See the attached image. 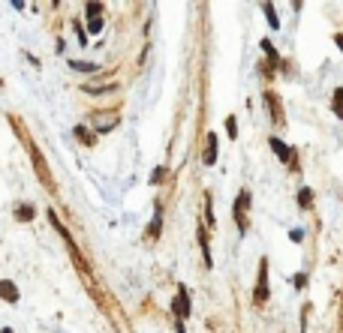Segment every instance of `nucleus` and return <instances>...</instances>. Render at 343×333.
Instances as JSON below:
<instances>
[{
    "label": "nucleus",
    "mask_w": 343,
    "mask_h": 333,
    "mask_svg": "<svg viewBox=\"0 0 343 333\" xmlns=\"http://www.w3.org/2000/svg\"><path fill=\"white\" fill-rule=\"evenodd\" d=\"M27 147H30V156H33V168H36L39 180L45 183V189H48V192H54V177H51V171H48V165H45V156L39 153V147H36L33 141H27Z\"/></svg>",
    "instance_id": "obj_2"
},
{
    "label": "nucleus",
    "mask_w": 343,
    "mask_h": 333,
    "mask_svg": "<svg viewBox=\"0 0 343 333\" xmlns=\"http://www.w3.org/2000/svg\"><path fill=\"white\" fill-rule=\"evenodd\" d=\"M0 297L6 303H18V288L9 282V279H0Z\"/></svg>",
    "instance_id": "obj_7"
},
{
    "label": "nucleus",
    "mask_w": 343,
    "mask_h": 333,
    "mask_svg": "<svg viewBox=\"0 0 343 333\" xmlns=\"http://www.w3.org/2000/svg\"><path fill=\"white\" fill-rule=\"evenodd\" d=\"M102 12V3H87V18H99Z\"/></svg>",
    "instance_id": "obj_20"
},
{
    "label": "nucleus",
    "mask_w": 343,
    "mask_h": 333,
    "mask_svg": "<svg viewBox=\"0 0 343 333\" xmlns=\"http://www.w3.org/2000/svg\"><path fill=\"white\" fill-rule=\"evenodd\" d=\"M172 312H175V318H178V321H184V318L190 315V294H187V288H181V291H178V297L172 300Z\"/></svg>",
    "instance_id": "obj_5"
},
{
    "label": "nucleus",
    "mask_w": 343,
    "mask_h": 333,
    "mask_svg": "<svg viewBox=\"0 0 343 333\" xmlns=\"http://www.w3.org/2000/svg\"><path fill=\"white\" fill-rule=\"evenodd\" d=\"M289 237H292V240H295V243H301V237H304V234H301V228H295V231H292V234H289Z\"/></svg>",
    "instance_id": "obj_24"
},
{
    "label": "nucleus",
    "mask_w": 343,
    "mask_h": 333,
    "mask_svg": "<svg viewBox=\"0 0 343 333\" xmlns=\"http://www.w3.org/2000/svg\"><path fill=\"white\" fill-rule=\"evenodd\" d=\"M265 102L271 105V117H274V123H283V114H280V102H277V96H274V93H265Z\"/></svg>",
    "instance_id": "obj_10"
},
{
    "label": "nucleus",
    "mask_w": 343,
    "mask_h": 333,
    "mask_svg": "<svg viewBox=\"0 0 343 333\" xmlns=\"http://www.w3.org/2000/svg\"><path fill=\"white\" fill-rule=\"evenodd\" d=\"M48 219H51V225H54V231H57V234L63 237V243L69 246V255H72V261H75V264H78L81 270H87V264H84V258H81V249L75 246V240H72V234L66 231V225H63V222L57 219V213H54V210H48Z\"/></svg>",
    "instance_id": "obj_1"
},
{
    "label": "nucleus",
    "mask_w": 343,
    "mask_h": 333,
    "mask_svg": "<svg viewBox=\"0 0 343 333\" xmlns=\"http://www.w3.org/2000/svg\"><path fill=\"white\" fill-rule=\"evenodd\" d=\"M253 300H256V303H265V300H268V258L259 261V282H256Z\"/></svg>",
    "instance_id": "obj_4"
},
{
    "label": "nucleus",
    "mask_w": 343,
    "mask_h": 333,
    "mask_svg": "<svg viewBox=\"0 0 343 333\" xmlns=\"http://www.w3.org/2000/svg\"><path fill=\"white\" fill-rule=\"evenodd\" d=\"M87 27H90V33H99L102 30V18H87Z\"/></svg>",
    "instance_id": "obj_21"
},
{
    "label": "nucleus",
    "mask_w": 343,
    "mask_h": 333,
    "mask_svg": "<svg viewBox=\"0 0 343 333\" xmlns=\"http://www.w3.org/2000/svg\"><path fill=\"white\" fill-rule=\"evenodd\" d=\"M75 135H78L81 144H93V132H87L84 126H75Z\"/></svg>",
    "instance_id": "obj_15"
},
{
    "label": "nucleus",
    "mask_w": 343,
    "mask_h": 333,
    "mask_svg": "<svg viewBox=\"0 0 343 333\" xmlns=\"http://www.w3.org/2000/svg\"><path fill=\"white\" fill-rule=\"evenodd\" d=\"M33 216H36L33 204H18V207H15V219H18V222H30Z\"/></svg>",
    "instance_id": "obj_9"
},
{
    "label": "nucleus",
    "mask_w": 343,
    "mask_h": 333,
    "mask_svg": "<svg viewBox=\"0 0 343 333\" xmlns=\"http://www.w3.org/2000/svg\"><path fill=\"white\" fill-rule=\"evenodd\" d=\"M307 285V276L304 273H295V288H304Z\"/></svg>",
    "instance_id": "obj_23"
},
{
    "label": "nucleus",
    "mask_w": 343,
    "mask_h": 333,
    "mask_svg": "<svg viewBox=\"0 0 343 333\" xmlns=\"http://www.w3.org/2000/svg\"><path fill=\"white\" fill-rule=\"evenodd\" d=\"M69 66L78 69V72H96V63H87V60H72Z\"/></svg>",
    "instance_id": "obj_14"
},
{
    "label": "nucleus",
    "mask_w": 343,
    "mask_h": 333,
    "mask_svg": "<svg viewBox=\"0 0 343 333\" xmlns=\"http://www.w3.org/2000/svg\"><path fill=\"white\" fill-rule=\"evenodd\" d=\"M262 48H265V54L271 57V63H280V57H277V51H274V45H271L268 39H262Z\"/></svg>",
    "instance_id": "obj_17"
},
{
    "label": "nucleus",
    "mask_w": 343,
    "mask_h": 333,
    "mask_svg": "<svg viewBox=\"0 0 343 333\" xmlns=\"http://www.w3.org/2000/svg\"><path fill=\"white\" fill-rule=\"evenodd\" d=\"M205 162H208V165H214V162H217V135H214V132H208V144H205Z\"/></svg>",
    "instance_id": "obj_8"
},
{
    "label": "nucleus",
    "mask_w": 343,
    "mask_h": 333,
    "mask_svg": "<svg viewBox=\"0 0 343 333\" xmlns=\"http://www.w3.org/2000/svg\"><path fill=\"white\" fill-rule=\"evenodd\" d=\"M268 144H271V150H274V153H277V156H280L286 165H292V168H295V150H292V147H286L280 138H271Z\"/></svg>",
    "instance_id": "obj_6"
},
{
    "label": "nucleus",
    "mask_w": 343,
    "mask_h": 333,
    "mask_svg": "<svg viewBox=\"0 0 343 333\" xmlns=\"http://www.w3.org/2000/svg\"><path fill=\"white\" fill-rule=\"evenodd\" d=\"M310 201H313V192H310V189H301V192H298V204L307 210V207H310Z\"/></svg>",
    "instance_id": "obj_16"
},
{
    "label": "nucleus",
    "mask_w": 343,
    "mask_h": 333,
    "mask_svg": "<svg viewBox=\"0 0 343 333\" xmlns=\"http://www.w3.org/2000/svg\"><path fill=\"white\" fill-rule=\"evenodd\" d=\"M247 207H250V192L241 189V192H238V201H235V207H232V216H235V222H238L241 231L250 228V222H247Z\"/></svg>",
    "instance_id": "obj_3"
},
{
    "label": "nucleus",
    "mask_w": 343,
    "mask_h": 333,
    "mask_svg": "<svg viewBox=\"0 0 343 333\" xmlns=\"http://www.w3.org/2000/svg\"><path fill=\"white\" fill-rule=\"evenodd\" d=\"M262 9H265V15H268V24H271V27L277 30V27H280V18H277V12H274V6H271V3H262Z\"/></svg>",
    "instance_id": "obj_13"
},
{
    "label": "nucleus",
    "mask_w": 343,
    "mask_h": 333,
    "mask_svg": "<svg viewBox=\"0 0 343 333\" xmlns=\"http://www.w3.org/2000/svg\"><path fill=\"white\" fill-rule=\"evenodd\" d=\"M163 177H166V168H163V165H160V168H154V174H151V183H154V186H157V183H160V180H163Z\"/></svg>",
    "instance_id": "obj_22"
},
{
    "label": "nucleus",
    "mask_w": 343,
    "mask_h": 333,
    "mask_svg": "<svg viewBox=\"0 0 343 333\" xmlns=\"http://www.w3.org/2000/svg\"><path fill=\"white\" fill-rule=\"evenodd\" d=\"M226 132H229V138H238V120L235 117H226Z\"/></svg>",
    "instance_id": "obj_18"
},
{
    "label": "nucleus",
    "mask_w": 343,
    "mask_h": 333,
    "mask_svg": "<svg viewBox=\"0 0 343 333\" xmlns=\"http://www.w3.org/2000/svg\"><path fill=\"white\" fill-rule=\"evenodd\" d=\"M334 114L343 120V90H337V93H334Z\"/></svg>",
    "instance_id": "obj_19"
},
{
    "label": "nucleus",
    "mask_w": 343,
    "mask_h": 333,
    "mask_svg": "<svg viewBox=\"0 0 343 333\" xmlns=\"http://www.w3.org/2000/svg\"><path fill=\"white\" fill-rule=\"evenodd\" d=\"M3 333H12V330H9V327H3Z\"/></svg>",
    "instance_id": "obj_26"
},
{
    "label": "nucleus",
    "mask_w": 343,
    "mask_h": 333,
    "mask_svg": "<svg viewBox=\"0 0 343 333\" xmlns=\"http://www.w3.org/2000/svg\"><path fill=\"white\" fill-rule=\"evenodd\" d=\"M196 231H199V243H202V252H205V264L211 267L214 261H211V249H208V231H205V225H199Z\"/></svg>",
    "instance_id": "obj_11"
},
{
    "label": "nucleus",
    "mask_w": 343,
    "mask_h": 333,
    "mask_svg": "<svg viewBox=\"0 0 343 333\" xmlns=\"http://www.w3.org/2000/svg\"><path fill=\"white\" fill-rule=\"evenodd\" d=\"M334 42H337V48L343 51V33H337V36H334Z\"/></svg>",
    "instance_id": "obj_25"
},
{
    "label": "nucleus",
    "mask_w": 343,
    "mask_h": 333,
    "mask_svg": "<svg viewBox=\"0 0 343 333\" xmlns=\"http://www.w3.org/2000/svg\"><path fill=\"white\" fill-rule=\"evenodd\" d=\"M160 222H163V207L157 204V213H154V219H151V225H148V234H151V237L160 234Z\"/></svg>",
    "instance_id": "obj_12"
}]
</instances>
